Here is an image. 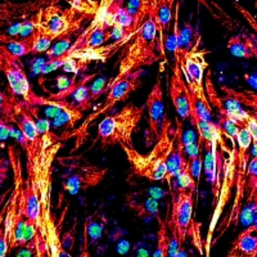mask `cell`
<instances>
[{
	"label": "cell",
	"mask_w": 257,
	"mask_h": 257,
	"mask_svg": "<svg viewBox=\"0 0 257 257\" xmlns=\"http://www.w3.org/2000/svg\"><path fill=\"white\" fill-rule=\"evenodd\" d=\"M18 143L26 153V197L27 221L35 231V238L18 252V256L61 257L70 256L61 243V224L53 212V165L62 149L61 138L49 128L40 132L34 142Z\"/></svg>",
	"instance_id": "cell-1"
},
{
	"label": "cell",
	"mask_w": 257,
	"mask_h": 257,
	"mask_svg": "<svg viewBox=\"0 0 257 257\" xmlns=\"http://www.w3.org/2000/svg\"><path fill=\"white\" fill-rule=\"evenodd\" d=\"M8 158L12 167L13 185L8 198L0 210L4 212V222L11 240V248L13 251L32 242L35 238V231L27 221L24 165L21 161L20 151L15 146L8 147Z\"/></svg>",
	"instance_id": "cell-2"
},
{
	"label": "cell",
	"mask_w": 257,
	"mask_h": 257,
	"mask_svg": "<svg viewBox=\"0 0 257 257\" xmlns=\"http://www.w3.org/2000/svg\"><path fill=\"white\" fill-rule=\"evenodd\" d=\"M164 44L158 35V27L155 16L147 18L142 26L137 30L126 45L125 53L121 57L118 70L114 77L108 82V86L128 73L152 66L164 57Z\"/></svg>",
	"instance_id": "cell-3"
},
{
	"label": "cell",
	"mask_w": 257,
	"mask_h": 257,
	"mask_svg": "<svg viewBox=\"0 0 257 257\" xmlns=\"http://www.w3.org/2000/svg\"><path fill=\"white\" fill-rule=\"evenodd\" d=\"M175 142V128L167 114H165L161 132L157 141L153 143L151 152H138L134 146L121 144V149L125 153L128 164L132 165L133 174L149 181L165 180L167 174V160L173 151Z\"/></svg>",
	"instance_id": "cell-4"
},
{
	"label": "cell",
	"mask_w": 257,
	"mask_h": 257,
	"mask_svg": "<svg viewBox=\"0 0 257 257\" xmlns=\"http://www.w3.org/2000/svg\"><path fill=\"white\" fill-rule=\"evenodd\" d=\"M170 190H171V205H169L166 219L171 235L169 256L176 257L183 251L185 240L189 237L192 238L194 244L199 242V224H197L194 220L196 190L184 189L180 187H176V189L170 188Z\"/></svg>",
	"instance_id": "cell-5"
},
{
	"label": "cell",
	"mask_w": 257,
	"mask_h": 257,
	"mask_svg": "<svg viewBox=\"0 0 257 257\" xmlns=\"http://www.w3.org/2000/svg\"><path fill=\"white\" fill-rule=\"evenodd\" d=\"M86 18L73 8L63 9L53 3L48 4L40 11V21L35 30L32 54L47 53L57 40L72 36L81 27Z\"/></svg>",
	"instance_id": "cell-6"
},
{
	"label": "cell",
	"mask_w": 257,
	"mask_h": 257,
	"mask_svg": "<svg viewBox=\"0 0 257 257\" xmlns=\"http://www.w3.org/2000/svg\"><path fill=\"white\" fill-rule=\"evenodd\" d=\"M146 112L144 104L127 103L113 114H107L96 127V139H99L100 147L107 148L112 146H133V137L137 133Z\"/></svg>",
	"instance_id": "cell-7"
},
{
	"label": "cell",
	"mask_w": 257,
	"mask_h": 257,
	"mask_svg": "<svg viewBox=\"0 0 257 257\" xmlns=\"http://www.w3.org/2000/svg\"><path fill=\"white\" fill-rule=\"evenodd\" d=\"M0 71L4 73L8 81L9 91L15 96L20 98L21 102L27 105V108L36 107H59L63 99H52L44 98L34 91L27 73L24 68L21 58L9 52L3 44H0Z\"/></svg>",
	"instance_id": "cell-8"
},
{
	"label": "cell",
	"mask_w": 257,
	"mask_h": 257,
	"mask_svg": "<svg viewBox=\"0 0 257 257\" xmlns=\"http://www.w3.org/2000/svg\"><path fill=\"white\" fill-rule=\"evenodd\" d=\"M143 73V68H139V70L128 73V75L121 77L120 80H117L116 82L109 85L104 102L100 103V104L94 109V112H91V113L85 118V121L80 125V127L77 128V130H71L70 133H63V134L59 137L61 138V141H67L71 137H75L76 138L75 149H77L80 146H82V143H84L85 141L84 138L85 135H86L88 128L93 125L94 121H95L98 117L102 116V114H105L108 111H111L117 103L125 102L135 90H138V89L141 88Z\"/></svg>",
	"instance_id": "cell-9"
},
{
	"label": "cell",
	"mask_w": 257,
	"mask_h": 257,
	"mask_svg": "<svg viewBox=\"0 0 257 257\" xmlns=\"http://www.w3.org/2000/svg\"><path fill=\"white\" fill-rule=\"evenodd\" d=\"M147 112V127L146 132V146H153L157 141L161 132V125L165 117V102H164V90H162V76L158 73L157 79L152 88L147 95L146 103H144Z\"/></svg>",
	"instance_id": "cell-10"
},
{
	"label": "cell",
	"mask_w": 257,
	"mask_h": 257,
	"mask_svg": "<svg viewBox=\"0 0 257 257\" xmlns=\"http://www.w3.org/2000/svg\"><path fill=\"white\" fill-rule=\"evenodd\" d=\"M169 96L179 118L183 121L189 120L192 112V93L181 71L180 56L178 52H174V64L169 81Z\"/></svg>",
	"instance_id": "cell-11"
},
{
	"label": "cell",
	"mask_w": 257,
	"mask_h": 257,
	"mask_svg": "<svg viewBox=\"0 0 257 257\" xmlns=\"http://www.w3.org/2000/svg\"><path fill=\"white\" fill-rule=\"evenodd\" d=\"M108 174V169L98 167L94 165L80 166L72 175L67 176L62 183V188L68 194H77L80 192L90 189L99 185Z\"/></svg>",
	"instance_id": "cell-12"
},
{
	"label": "cell",
	"mask_w": 257,
	"mask_h": 257,
	"mask_svg": "<svg viewBox=\"0 0 257 257\" xmlns=\"http://www.w3.org/2000/svg\"><path fill=\"white\" fill-rule=\"evenodd\" d=\"M48 4V0H29L24 3L4 2L0 3V21L13 22L17 20H27Z\"/></svg>",
	"instance_id": "cell-13"
},
{
	"label": "cell",
	"mask_w": 257,
	"mask_h": 257,
	"mask_svg": "<svg viewBox=\"0 0 257 257\" xmlns=\"http://www.w3.org/2000/svg\"><path fill=\"white\" fill-rule=\"evenodd\" d=\"M228 257H257V222L247 225L229 248Z\"/></svg>",
	"instance_id": "cell-14"
},
{
	"label": "cell",
	"mask_w": 257,
	"mask_h": 257,
	"mask_svg": "<svg viewBox=\"0 0 257 257\" xmlns=\"http://www.w3.org/2000/svg\"><path fill=\"white\" fill-rule=\"evenodd\" d=\"M231 56L239 59H257V34H237L226 43Z\"/></svg>",
	"instance_id": "cell-15"
},
{
	"label": "cell",
	"mask_w": 257,
	"mask_h": 257,
	"mask_svg": "<svg viewBox=\"0 0 257 257\" xmlns=\"http://www.w3.org/2000/svg\"><path fill=\"white\" fill-rule=\"evenodd\" d=\"M18 127L21 138L26 142H34L40 137V130H39L38 121L32 117L31 109L27 108V105L24 102L21 103L20 107L16 112L15 121Z\"/></svg>",
	"instance_id": "cell-16"
},
{
	"label": "cell",
	"mask_w": 257,
	"mask_h": 257,
	"mask_svg": "<svg viewBox=\"0 0 257 257\" xmlns=\"http://www.w3.org/2000/svg\"><path fill=\"white\" fill-rule=\"evenodd\" d=\"M238 221L247 226L257 222V181H245V202L240 208Z\"/></svg>",
	"instance_id": "cell-17"
},
{
	"label": "cell",
	"mask_w": 257,
	"mask_h": 257,
	"mask_svg": "<svg viewBox=\"0 0 257 257\" xmlns=\"http://www.w3.org/2000/svg\"><path fill=\"white\" fill-rule=\"evenodd\" d=\"M175 0H156V22L158 27V35H160L161 43L164 44L165 31L169 29L171 20L174 17V8H175Z\"/></svg>",
	"instance_id": "cell-18"
},
{
	"label": "cell",
	"mask_w": 257,
	"mask_h": 257,
	"mask_svg": "<svg viewBox=\"0 0 257 257\" xmlns=\"http://www.w3.org/2000/svg\"><path fill=\"white\" fill-rule=\"evenodd\" d=\"M221 90L224 91L226 98L235 100L243 107H247L251 112L257 113V90H249V89H234L229 88L226 85H222Z\"/></svg>",
	"instance_id": "cell-19"
},
{
	"label": "cell",
	"mask_w": 257,
	"mask_h": 257,
	"mask_svg": "<svg viewBox=\"0 0 257 257\" xmlns=\"http://www.w3.org/2000/svg\"><path fill=\"white\" fill-rule=\"evenodd\" d=\"M21 103L22 102L18 100V98H16L12 93L7 94L0 90V114H2L0 121L3 123H7L8 121H15L16 112Z\"/></svg>",
	"instance_id": "cell-20"
},
{
	"label": "cell",
	"mask_w": 257,
	"mask_h": 257,
	"mask_svg": "<svg viewBox=\"0 0 257 257\" xmlns=\"http://www.w3.org/2000/svg\"><path fill=\"white\" fill-rule=\"evenodd\" d=\"M105 220L99 213H93L89 217H86L85 222V235L89 238L91 244H95L98 240L102 238L103 231H104Z\"/></svg>",
	"instance_id": "cell-21"
},
{
	"label": "cell",
	"mask_w": 257,
	"mask_h": 257,
	"mask_svg": "<svg viewBox=\"0 0 257 257\" xmlns=\"http://www.w3.org/2000/svg\"><path fill=\"white\" fill-rule=\"evenodd\" d=\"M170 240H171V235L169 234V226H167V221L160 217V219H158L157 247H156L153 256H156V257H167L169 256Z\"/></svg>",
	"instance_id": "cell-22"
},
{
	"label": "cell",
	"mask_w": 257,
	"mask_h": 257,
	"mask_svg": "<svg viewBox=\"0 0 257 257\" xmlns=\"http://www.w3.org/2000/svg\"><path fill=\"white\" fill-rule=\"evenodd\" d=\"M127 205L137 211L138 216L142 219H160V211H158V203L156 199L153 198H146L139 203V205H134L132 202H127Z\"/></svg>",
	"instance_id": "cell-23"
},
{
	"label": "cell",
	"mask_w": 257,
	"mask_h": 257,
	"mask_svg": "<svg viewBox=\"0 0 257 257\" xmlns=\"http://www.w3.org/2000/svg\"><path fill=\"white\" fill-rule=\"evenodd\" d=\"M90 77H88L85 81H82L72 93L73 103H75L82 112L90 109L91 102H93L90 98V93H89V86L86 85V81H88Z\"/></svg>",
	"instance_id": "cell-24"
},
{
	"label": "cell",
	"mask_w": 257,
	"mask_h": 257,
	"mask_svg": "<svg viewBox=\"0 0 257 257\" xmlns=\"http://www.w3.org/2000/svg\"><path fill=\"white\" fill-rule=\"evenodd\" d=\"M11 252H12V248H11V240H9L6 222H4V212L0 210V257L8 256Z\"/></svg>",
	"instance_id": "cell-25"
},
{
	"label": "cell",
	"mask_w": 257,
	"mask_h": 257,
	"mask_svg": "<svg viewBox=\"0 0 257 257\" xmlns=\"http://www.w3.org/2000/svg\"><path fill=\"white\" fill-rule=\"evenodd\" d=\"M108 82L109 80L104 79V77H100V79L94 81L93 84L89 86V93H90V98L93 102L98 99L103 93L108 91Z\"/></svg>",
	"instance_id": "cell-26"
},
{
	"label": "cell",
	"mask_w": 257,
	"mask_h": 257,
	"mask_svg": "<svg viewBox=\"0 0 257 257\" xmlns=\"http://www.w3.org/2000/svg\"><path fill=\"white\" fill-rule=\"evenodd\" d=\"M11 171H12V167H11V161H9V158H0V187H2V185L4 184V181L8 179Z\"/></svg>",
	"instance_id": "cell-27"
},
{
	"label": "cell",
	"mask_w": 257,
	"mask_h": 257,
	"mask_svg": "<svg viewBox=\"0 0 257 257\" xmlns=\"http://www.w3.org/2000/svg\"><path fill=\"white\" fill-rule=\"evenodd\" d=\"M61 243L66 252L71 251L73 248V245H75V233H73V229L68 230L63 237H61Z\"/></svg>",
	"instance_id": "cell-28"
},
{
	"label": "cell",
	"mask_w": 257,
	"mask_h": 257,
	"mask_svg": "<svg viewBox=\"0 0 257 257\" xmlns=\"http://www.w3.org/2000/svg\"><path fill=\"white\" fill-rule=\"evenodd\" d=\"M235 8H237L238 12H239L240 15H242L243 17H244L245 20H247V22H248V24L251 25L252 29H253L254 31H256V34H257V21L254 20V18L252 17L251 15H249V12H248V11H247V9L243 8L242 6H239V4H238V2H235Z\"/></svg>",
	"instance_id": "cell-29"
},
{
	"label": "cell",
	"mask_w": 257,
	"mask_h": 257,
	"mask_svg": "<svg viewBox=\"0 0 257 257\" xmlns=\"http://www.w3.org/2000/svg\"><path fill=\"white\" fill-rule=\"evenodd\" d=\"M247 179L257 181V156H253L247 165Z\"/></svg>",
	"instance_id": "cell-30"
},
{
	"label": "cell",
	"mask_w": 257,
	"mask_h": 257,
	"mask_svg": "<svg viewBox=\"0 0 257 257\" xmlns=\"http://www.w3.org/2000/svg\"><path fill=\"white\" fill-rule=\"evenodd\" d=\"M9 193H11V189L6 190V192L0 194V207H2V206L4 205V202L7 201V198H8V196H9Z\"/></svg>",
	"instance_id": "cell-31"
},
{
	"label": "cell",
	"mask_w": 257,
	"mask_h": 257,
	"mask_svg": "<svg viewBox=\"0 0 257 257\" xmlns=\"http://www.w3.org/2000/svg\"><path fill=\"white\" fill-rule=\"evenodd\" d=\"M2 126H6V123H3L2 121H0V127H2Z\"/></svg>",
	"instance_id": "cell-32"
},
{
	"label": "cell",
	"mask_w": 257,
	"mask_h": 257,
	"mask_svg": "<svg viewBox=\"0 0 257 257\" xmlns=\"http://www.w3.org/2000/svg\"><path fill=\"white\" fill-rule=\"evenodd\" d=\"M256 7H257V2H256Z\"/></svg>",
	"instance_id": "cell-33"
}]
</instances>
